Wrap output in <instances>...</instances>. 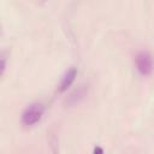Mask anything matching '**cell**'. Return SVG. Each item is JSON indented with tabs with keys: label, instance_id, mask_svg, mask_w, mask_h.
I'll use <instances>...</instances> for the list:
<instances>
[{
	"label": "cell",
	"instance_id": "obj_1",
	"mask_svg": "<svg viewBox=\"0 0 154 154\" xmlns=\"http://www.w3.org/2000/svg\"><path fill=\"white\" fill-rule=\"evenodd\" d=\"M43 113V107L41 103H31L22 113V123L24 125H32L37 123Z\"/></svg>",
	"mask_w": 154,
	"mask_h": 154
},
{
	"label": "cell",
	"instance_id": "obj_4",
	"mask_svg": "<svg viewBox=\"0 0 154 154\" xmlns=\"http://www.w3.org/2000/svg\"><path fill=\"white\" fill-rule=\"evenodd\" d=\"M94 154H103V149L101 147H95L94 148Z\"/></svg>",
	"mask_w": 154,
	"mask_h": 154
},
{
	"label": "cell",
	"instance_id": "obj_2",
	"mask_svg": "<svg viewBox=\"0 0 154 154\" xmlns=\"http://www.w3.org/2000/svg\"><path fill=\"white\" fill-rule=\"evenodd\" d=\"M135 64H136L137 71L141 75H143V76H147V75H149L153 71V59H152V55L148 52H146V51H142V52H140L136 55Z\"/></svg>",
	"mask_w": 154,
	"mask_h": 154
},
{
	"label": "cell",
	"instance_id": "obj_3",
	"mask_svg": "<svg viewBox=\"0 0 154 154\" xmlns=\"http://www.w3.org/2000/svg\"><path fill=\"white\" fill-rule=\"evenodd\" d=\"M76 73H77V71H76L75 67L69 69V70L64 73V76L61 77V81H60V83H59V87H58V90H59L60 93H61V91H65V90L72 84V82L75 81Z\"/></svg>",
	"mask_w": 154,
	"mask_h": 154
}]
</instances>
